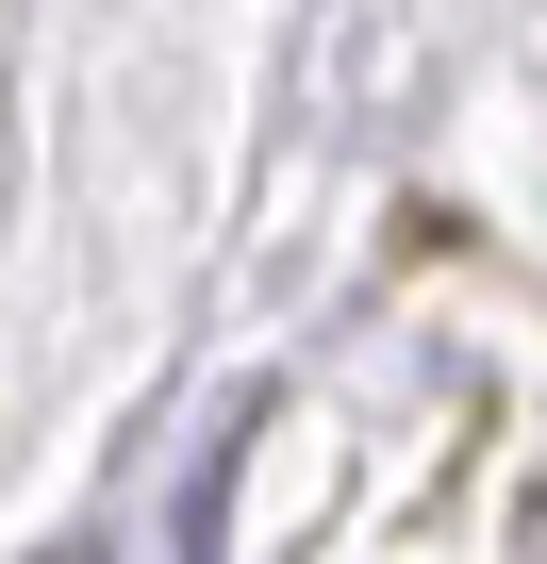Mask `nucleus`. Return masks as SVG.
I'll return each mask as SVG.
<instances>
[{"instance_id": "obj_1", "label": "nucleus", "mask_w": 547, "mask_h": 564, "mask_svg": "<svg viewBox=\"0 0 547 564\" xmlns=\"http://www.w3.org/2000/svg\"><path fill=\"white\" fill-rule=\"evenodd\" d=\"M34 564H100V547H34Z\"/></svg>"}]
</instances>
